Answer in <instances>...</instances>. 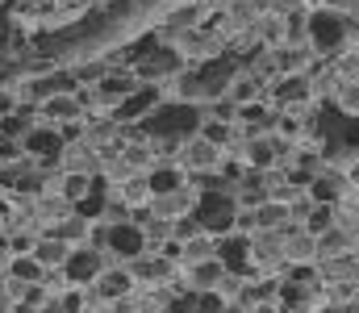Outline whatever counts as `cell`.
Here are the masks:
<instances>
[{
    "instance_id": "6da1fadb",
    "label": "cell",
    "mask_w": 359,
    "mask_h": 313,
    "mask_svg": "<svg viewBox=\"0 0 359 313\" xmlns=\"http://www.w3.org/2000/svg\"><path fill=\"white\" fill-rule=\"evenodd\" d=\"M196 125H201V109L196 104H163V109L142 117V130L155 134V138H184Z\"/></svg>"
},
{
    "instance_id": "7a4b0ae2",
    "label": "cell",
    "mask_w": 359,
    "mask_h": 313,
    "mask_svg": "<svg viewBox=\"0 0 359 313\" xmlns=\"http://www.w3.org/2000/svg\"><path fill=\"white\" fill-rule=\"evenodd\" d=\"M322 138H326V159H334L339 151H355L359 146V117H347L343 109L326 104L322 109Z\"/></svg>"
},
{
    "instance_id": "3957f363",
    "label": "cell",
    "mask_w": 359,
    "mask_h": 313,
    "mask_svg": "<svg viewBox=\"0 0 359 313\" xmlns=\"http://www.w3.org/2000/svg\"><path fill=\"white\" fill-rule=\"evenodd\" d=\"M196 221H201L205 234H230L234 221H238V205H234V197L222 193V188H209V193L201 197V205H196Z\"/></svg>"
},
{
    "instance_id": "277c9868",
    "label": "cell",
    "mask_w": 359,
    "mask_h": 313,
    "mask_svg": "<svg viewBox=\"0 0 359 313\" xmlns=\"http://www.w3.org/2000/svg\"><path fill=\"white\" fill-rule=\"evenodd\" d=\"M309 38H313L318 50H334V46H343V38H347V17L334 13V8H318V13L309 17Z\"/></svg>"
},
{
    "instance_id": "5b68a950",
    "label": "cell",
    "mask_w": 359,
    "mask_h": 313,
    "mask_svg": "<svg viewBox=\"0 0 359 313\" xmlns=\"http://www.w3.org/2000/svg\"><path fill=\"white\" fill-rule=\"evenodd\" d=\"M100 272H104V255H100L96 246H80V251H72L67 263H63V276H67L72 284H92Z\"/></svg>"
},
{
    "instance_id": "8992f818",
    "label": "cell",
    "mask_w": 359,
    "mask_h": 313,
    "mask_svg": "<svg viewBox=\"0 0 359 313\" xmlns=\"http://www.w3.org/2000/svg\"><path fill=\"white\" fill-rule=\"evenodd\" d=\"M217 259H222V267L226 272H238V276H247L251 272V238H222V246H217Z\"/></svg>"
},
{
    "instance_id": "52a82bcc",
    "label": "cell",
    "mask_w": 359,
    "mask_h": 313,
    "mask_svg": "<svg viewBox=\"0 0 359 313\" xmlns=\"http://www.w3.org/2000/svg\"><path fill=\"white\" fill-rule=\"evenodd\" d=\"M109 246H113L117 255H126V259H138V255H142V246H147V238H142V230H138V225L121 221V225H113V230H109Z\"/></svg>"
},
{
    "instance_id": "ba28073f",
    "label": "cell",
    "mask_w": 359,
    "mask_h": 313,
    "mask_svg": "<svg viewBox=\"0 0 359 313\" xmlns=\"http://www.w3.org/2000/svg\"><path fill=\"white\" fill-rule=\"evenodd\" d=\"M42 267H63L67 263V255H72V246L59 238V234H42V238H34V251H29Z\"/></svg>"
},
{
    "instance_id": "9c48e42d",
    "label": "cell",
    "mask_w": 359,
    "mask_h": 313,
    "mask_svg": "<svg viewBox=\"0 0 359 313\" xmlns=\"http://www.w3.org/2000/svg\"><path fill=\"white\" fill-rule=\"evenodd\" d=\"M25 151H34V155L42 159V167H50V163L59 159V151H63V134H50V130H29Z\"/></svg>"
},
{
    "instance_id": "30bf717a",
    "label": "cell",
    "mask_w": 359,
    "mask_h": 313,
    "mask_svg": "<svg viewBox=\"0 0 359 313\" xmlns=\"http://www.w3.org/2000/svg\"><path fill=\"white\" fill-rule=\"evenodd\" d=\"M96 284H100V288H96L100 301H126V293L134 288V276H130V272H100Z\"/></svg>"
},
{
    "instance_id": "8fae6325",
    "label": "cell",
    "mask_w": 359,
    "mask_h": 313,
    "mask_svg": "<svg viewBox=\"0 0 359 313\" xmlns=\"http://www.w3.org/2000/svg\"><path fill=\"white\" fill-rule=\"evenodd\" d=\"M155 104H159V88H134V92L117 104L113 113H117V121H126V117H134V113L142 117V113H147V109H155Z\"/></svg>"
},
{
    "instance_id": "7c38bea8",
    "label": "cell",
    "mask_w": 359,
    "mask_h": 313,
    "mask_svg": "<svg viewBox=\"0 0 359 313\" xmlns=\"http://www.w3.org/2000/svg\"><path fill=\"white\" fill-rule=\"evenodd\" d=\"M180 184H184V172L159 167V172H151V180H147V193H155V197H176Z\"/></svg>"
},
{
    "instance_id": "4fadbf2b",
    "label": "cell",
    "mask_w": 359,
    "mask_h": 313,
    "mask_svg": "<svg viewBox=\"0 0 359 313\" xmlns=\"http://www.w3.org/2000/svg\"><path fill=\"white\" fill-rule=\"evenodd\" d=\"M42 272H46V267H42L34 255H17V259L8 263V276H13V280H21V284H38V280H42Z\"/></svg>"
},
{
    "instance_id": "5bb4252c",
    "label": "cell",
    "mask_w": 359,
    "mask_h": 313,
    "mask_svg": "<svg viewBox=\"0 0 359 313\" xmlns=\"http://www.w3.org/2000/svg\"><path fill=\"white\" fill-rule=\"evenodd\" d=\"M104 188H109L104 180H92V184H88V193H84V197L76 201V205H80V213H84V217H96V213L104 209Z\"/></svg>"
},
{
    "instance_id": "9a60e30c",
    "label": "cell",
    "mask_w": 359,
    "mask_h": 313,
    "mask_svg": "<svg viewBox=\"0 0 359 313\" xmlns=\"http://www.w3.org/2000/svg\"><path fill=\"white\" fill-rule=\"evenodd\" d=\"M138 84L126 80V76H113V80H100V101H126Z\"/></svg>"
},
{
    "instance_id": "2e32d148",
    "label": "cell",
    "mask_w": 359,
    "mask_h": 313,
    "mask_svg": "<svg viewBox=\"0 0 359 313\" xmlns=\"http://www.w3.org/2000/svg\"><path fill=\"white\" fill-rule=\"evenodd\" d=\"M276 293H280V305H284V309H301L305 297H309V288H305L301 280H288V284H280Z\"/></svg>"
},
{
    "instance_id": "e0dca14e",
    "label": "cell",
    "mask_w": 359,
    "mask_h": 313,
    "mask_svg": "<svg viewBox=\"0 0 359 313\" xmlns=\"http://www.w3.org/2000/svg\"><path fill=\"white\" fill-rule=\"evenodd\" d=\"M134 272H138V280H159V276L172 272V259H168V255H163V259H142V255H138V267H134Z\"/></svg>"
},
{
    "instance_id": "ac0fdd59",
    "label": "cell",
    "mask_w": 359,
    "mask_h": 313,
    "mask_svg": "<svg viewBox=\"0 0 359 313\" xmlns=\"http://www.w3.org/2000/svg\"><path fill=\"white\" fill-rule=\"evenodd\" d=\"M309 193H313V201H318V205H330V201L339 197V180L322 176V180H313V184H309Z\"/></svg>"
},
{
    "instance_id": "d6986e66",
    "label": "cell",
    "mask_w": 359,
    "mask_h": 313,
    "mask_svg": "<svg viewBox=\"0 0 359 313\" xmlns=\"http://www.w3.org/2000/svg\"><path fill=\"white\" fill-rule=\"evenodd\" d=\"M50 234H59L63 242H67V238H84V234H88V217H84V213H76L72 221H63V225H59V230H50Z\"/></svg>"
},
{
    "instance_id": "ffe728a7",
    "label": "cell",
    "mask_w": 359,
    "mask_h": 313,
    "mask_svg": "<svg viewBox=\"0 0 359 313\" xmlns=\"http://www.w3.org/2000/svg\"><path fill=\"white\" fill-rule=\"evenodd\" d=\"M226 267H222V259H213V263H196V272H192V280L201 284V288H209V284H217V276H222Z\"/></svg>"
},
{
    "instance_id": "44dd1931",
    "label": "cell",
    "mask_w": 359,
    "mask_h": 313,
    "mask_svg": "<svg viewBox=\"0 0 359 313\" xmlns=\"http://www.w3.org/2000/svg\"><path fill=\"white\" fill-rule=\"evenodd\" d=\"M284 217H288V205H280V201H276V205H264L259 209V213H255V225H280V221H284Z\"/></svg>"
},
{
    "instance_id": "7402d4cb",
    "label": "cell",
    "mask_w": 359,
    "mask_h": 313,
    "mask_svg": "<svg viewBox=\"0 0 359 313\" xmlns=\"http://www.w3.org/2000/svg\"><path fill=\"white\" fill-rule=\"evenodd\" d=\"M196 309L201 313H226V297L213 293V288H205V293H196Z\"/></svg>"
},
{
    "instance_id": "603a6c76",
    "label": "cell",
    "mask_w": 359,
    "mask_h": 313,
    "mask_svg": "<svg viewBox=\"0 0 359 313\" xmlns=\"http://www.w3.org/2000/svg\"><path fill=\"white\" fill-rule=\"evenodd\" d=\"M88 176H80V172H76V176H67V180H63V197H67V201H80V197H84V193H88Z\"/></svg>"
},
{
    "instance_id": "cb8c5ba5",
    "label": "cell",
    "mask_w": 359,
    "mask_h": 313,
    "mask_svg": "<svg viewBox=\"0 0 359 313\" xmlns=\"http://www.w3.org/2000/svg\"><path fill=\"white\" fill-rule=\"evenodd\" d=\"M305 230H309V234H326V230H330V205L313 209V213H309V221H305Z\"/></svg>"
},
{
    "instance_id": "d4e9b609",
    "label": "cell",
    "mask_w": 359,
    "mask_h": 313,
    "mask_svg": "<svg viewBox=\"0 0 359 313\" xmlns=\"http://www.w3.org/2000/svg\"><path fill=\"white\" fill-rule=\"evenodd\" d=\"M305 92H309V88H305V80H297V76H292V80H284V88L276 92V101H301Z\"/></svg>"
},
{
    "instance_id": "484cf974",
    "label": "cell",
    "mask_w": 359,
    "mask_h": 313,
    "mask_svg": "<svg viewBox=\"0 0 359 313\" xmlns=\"http://www.w3.org/2000/svg\"><path fill=\"white\" fill-rule=\"evenodd\" d=\"M251 159H255V167H268L271 159H276V146L271 142H255L251 146Z\"/></svg>"
},
{
    "instance_id": "4316f807",
    "label": "cell",
    "mask_w": 359,
    "mask_h": 313,
    "mask_svg": "<svg viewBox=\"0 0 359 313\" xmlns=\"http://www.w3.org/2000/svg\"><path fill=\"white\" fill-rule=\"evenodd\" d=\"M213 155H217V151H213V142H196V146H192V155H188V159H192V163H196V167H201V163H205V167H209V163H213Z\"/></svg>"
},
{
    "instance_id": "83f0119b",
    "label": "cell",
    "mask_w": 359,
    "mask_h": 313,
    "mask_svg": "<svg viewBox=\"0 0 359 313\" xmlns=\"http://www.w3.org/2000/svg\"><path fill=\"white\" fill-rule=\"evenodd\" d=\"M163 313H201V309H196V293H184V297H176V301H172Z\"/></svg>"
},
{
    "instance_id": "f1b7e54d",
    "label": "cell",
    "mask_w": 359,
    "mask_h": 313,
    "mask_svg": "<svg viewBox=\"0 0 359 313\" xmlns=\"http://www.w3.org/2000/svg\"><path fill=\"white\" fill-rule=\"evenodd\" d=\"M17 155H21V146H17V142H8V138H0V167H4V163H13Z\"/></svg>"
},
{
    "instance_id": "f546056e",
    "label": "cell",
    "mask_w": 359,
    "mask_h": 313,
    "mask_svg": "<svg viewBox=\"0 0 359 313\" xmlns=\"http://www.w3.org/2000/svg\"><path fill=\"white\" fill-rule=\"evenodd\" d=\"M46 113H76V101L72 97H55V101L46 104Z\"/></svg>"
},
{
    "instance_id": "4dcf8cb0",
    "label": "cell",
    "mask_w": 359,
    "mask_h": 313,
    "mask_svg": "<svg viewBox=\"0 0 359 313\" xmlns=\"http://www.w3.org/2000/svg\"><path fill=\"white\" fill-rule=\"evenodd\" d=\"M205 138H209V142H226V125H222V121H209V125H205Z\"/></svg>"
},
{
    "instance_id": "1f68e13d",
    "label": "cell",
    "mask_w": 359,
    "mask_h": 313,
    "mask_svg": "<svg viewBox=\"0 0 359 313\" xmlns=\"http://www.w3.org/2000/svg\"><path fill=\"white\" fill-rule=\"evenodd\" d=\"M292 280H301V284H318L313 267H292Z\"/></svg>"
},
{
    "instance_id": "d6a6232c",
    "label": "cell",
    "mask_w": 359,
    "mask_h": 313,
    "mask_svg": "<svg viewBox=\"0 0 359 313\" xmlns=\"http://www.w3.org/2000/svg\"><path fill=\"white\" fill-rule=\"evenodd\" d=\"M271 293H276V284H255V288H251V297H255V301H268Z\"/></svg>"
},
{
    "instance_id": "836d02e7",
    "label": "cell",
    "mask_w": 359,
    "mask_h": 313,
    "mask_svg": "<svg viewBox=\"0 0 359 313\" xmlns=\"http://www.w3.org/2000/svg\"><path fill=\"white\" fill-rule=\"evenodd\" d=\"M4 130H8V134H21V130H25V117H8Z\"/></svg>"
},
{
    "instance_id": "e575fe53",
    "label": "cell",
    "mask_w": 359,
    "mask_h": 313,
    "mask_svg": "<svg viewBox=\"0 0 359 313\" xmlns=\"http://www.w3.org/2000/svg\"><path fill=\"white\" fill-rule=\"evenodd\" d=\"M318 313H339V309H318Z\"/></svg>"
},
{
    "instance_id": "d590c367",
    "label": "cell",
    "mask_w": 359,
    "mask_h": 313,
    "mask_svg": "<svg viewBox=\"0 0 359 313\" xmlns=\"http://www.w3.org/2000/svg\"><path fill=\"white\" fill-rule=\"evenodd\" d=\"M330 4H339V0H330Z\"/></svg>"
}]
</instances>
